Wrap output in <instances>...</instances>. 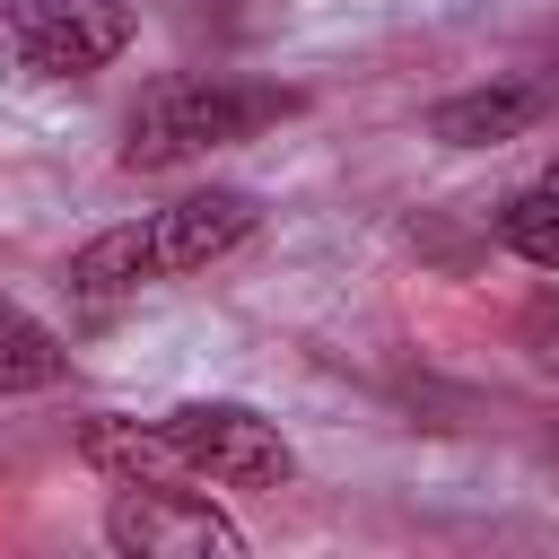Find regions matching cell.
Segmentation results:
<instances>
[{
  "instance_id": "cell-2",
  "label": "cell",
  "mask_w": 559,
  "mask_h": 559,
  "mask_svg": "<svg viewBox=\"0 0 559 559\" xmlns=\"http://www.w3.org/2000/svg\"><path fill=\"white\" fill-rule=\"evenodd\" d=\"M297 114V87H271V79H227V70H175L157 79L131 122H122V166L131 175H157V166H183V157H210V148H236L271 122Z\"/></svg>"
},
{
  "instance_id": "cell-7",
  "label": "cell",
  "mask_w": 559,
  "mask_h": 559,
  "mask_svg": "<svg viewBox=\"0 0 559 559\" xmlns=\"http://www.w3.org/2000/svg\"><path fill=\"white\" fill-rule=\"evenodd\" d=\"M61 341L35 323V314H17V306H0V393H44V384H61Z\"/></svg>"
},
{
  "instance_id": "cell-3",
  "label": "cell",
  "mask_w": 559,
  "mask_h": 559,
  "mask_svg": "<svg viewBox=\"0 0 559 559\" xmlns=\"http://www.w3.org/2000/svg\"><path fill=\"white\" fill-rule=\"evenodd\" d=\"M157 437L192 480H218V489H288L297 480L280 419H262L253 402H175L157 419Z\"/></svg>"
},
{
  "instance_id": "cell-4",
  "label": "cell",
  "mask_w": 559,
  "mask_h": 559,
  "mask_svg": "<svg viewBox=\"0 0 559 559\" xmlns=\"http://www.w3.org/2000/svg\"><path fill=\"white\" fill-rule=\"evenodd\" d=\"M105 542L131 550V559H236L245 550V533L201 489H183V472H166V480H114Z\"/></svg>"
},
{
  "instance_id": "cell-9",
  "label": "cell",
  "mask_w": 559,
  "mask_h": 559,
  "mask_svg": "<svg viewBox=\"0 0 559 559\" xmlns=\"http://www.w3.org/2000/svg\"><path fill=\"white\" fill-rule=\"evenodd\" d=\"M515 341H524V358H533L542 376H559V288H542V297L515 314Z\"/></svg>"
},
{
  "instance_id": "cell-6",
  "label": "cell",
  "mask_w": 559,
  "mask_h": 559,
  "mask_svg": "<svg viewBox=\"0 0 559 559\" xmlns=\"http://www.w3.org/2000/svg\"><path fill=\"white\" fill-rule=\"evenodd\" d=\"M550 114V87H472V96H445L428 114V131L445 148H489V140H515Z\"/></svg>"
},
{
  "instance_id": "cell-1",
  "label": "cell",
  "mask_w": 559,
  "mask_h": 559,
  "mask_svg": "<svg viewBox=\"0 0 559 559\" xmlns=\"http://www.w3.org/2000/svg\"><path fill=\"white\" fill-rule=\"evenodd\" d=\"M253 192L236 183H210V192H183L166 210H140L105 236H87L70 253V297L105 306V297H131V288H157V280H192L210 262H227L245 236H253Z\"/></svg>"
},
{
  "instance_id": "cell-8",
  "label": "cell",
  "mask_w": 559,
  "mask_h": 559,
  "mask_svg": "<svg viewBox=\"0 0 559 559\" xmlns=\"http://www.w3.org/2000/svg\"><path fill=\"white\" fill-rule=\"evenodd\" d=\"M498 245L524 253L533 271H559V183L507 192V201H498Z\"/></svg>"
},
{
  "instance_id": "cell-5",
  "label": "cell",
  "mask_w": 559,
  "mask_h": 559,
  "mask_svg": "<svg viewBox=\"0 0 559 559\" xmlns=\"http://www.w3.org/2000/svg\"><path fill=\"white\" fill-rule=\"evenodd\" d=\"M131 9L122 0H9L0 9V52L35 79H87L131 44Z\"/></svg>"
},
{
  "instance_id": "cell-10",
  "label": "cell",
  "mask_w": 559,
  "mask_h": 559,
  "mask_svg": "<svg viewBox=\"0 0 559 559\" xmlns=\"http://www.w3.org/2000/svg\"><path fill=\"white\" fill-rule=\"evenodd\" d=\"M542 183H559V157H550V175H542Z\"/></svg>"
}]
</instances>
